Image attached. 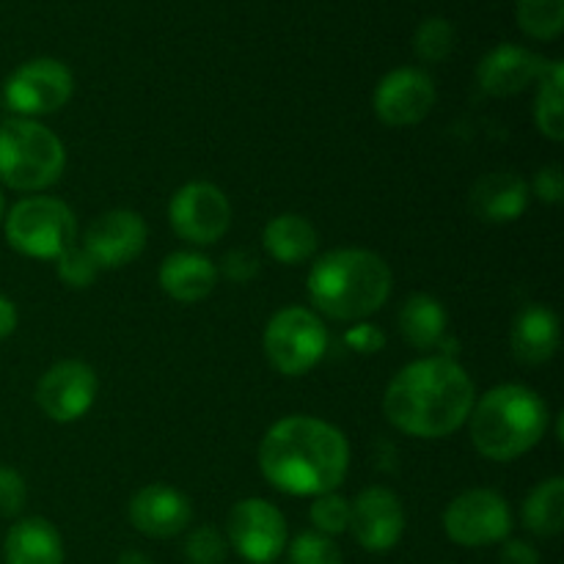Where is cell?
Masks as SVG:
<instances>
[{"instance_id":"obj_25","label":"cell","mask_w":564,"mask_h":564,"mask_svg":"<svg viewBox=\"0 0 564 564\" xmlns=\"http://www.w3.org/2000/svg\"><path fill=\"white\" fill-rule=\"evenodd\" d=\"M564 64L549 61L538 77V97H534V121L549 141L560 143L564 138Z\"/></svg>"},{"instance_id":"obj_21","label":"cell","mask_w":564,"mask_h":564,"mask_svg":"<svg viewBox=\"0 0 564 564\" xmlns=\"http://www.w3.org/2000/svg\"><path fill=\"white\" fill-rule=\"evenodd\" d=\"M6 564H64V540L47 518H22L3 543Z\"/></svg>"},{"instance_id":"obj_3","label":"cell","mask_w":564,"mask_h":564,"mask_svg":"<svg viewBox=\"0 0 564 564\" xmlns=\"http://www.w3.org/2000/svg\"><path fill=\"white\" fill-rule=\"evenodd\" d=\"M394 275L383 257L364 248L323 253L308 273V297L319 314L339 323H358L380 312L391 295Z\"/></svg>"},{"instance_id":"obj_27","label":"cell","mask_w":564,"mask_h":564,"mask_svg":"<svg viewBox=\"0 0 564 564\" xmlns=\"http://www.w3.org/2000/svg\"><path fill=\"white\" fill-rule=\"evenodd\" d=\"M413 50L424 64H441L455 50V25L444 17H430L413 33Z\"/></svg>"},{"instance_id":"obj_34","label":"cell","mask_w":564,"mask_h":564,"mask_svg":"<svg viewBox=\"0 0 564 564\" xmlns=\"http://www.w3.org/2000/svg\"><path fill=\"white\" fill-rule=\"evenodd\" d=\"M529 193L540 198L543 204H562L564 202V174L562 165H543V169L534 174L532 187Z\"/></svg>"},{"instance_id":"obj_39","label":"cell","mask_w":564,"mask_h":564,"mask_svg":"<svg viewBox=\"0 0 564 564\" xmlns=\"http://www.w3.org/2000/svg\"><path fill=\"white\" fill-rule=\"evenodd\" d=\"M3 213H6V198L3 193H0V220H3Z\"/></svg>"},{"instance_id":"obj_35","label":"cell","mask_w":564,"mask_h":564,"mask_svg":"<svg viewBox=\"0 0 564 564\" xmlns=\"http://www.w3.org/2000/svg\"><path fill=\"white\" fill-rule=\"evenodd\" d=\"M345 345L350 347L352 352H358V356H375L378 350H383L386 336L378 325L358 323L356 328H350L345 334Z\"/></svg>"},{"instance_id":"obj_11","label":"cell","mask_w":564,"mask_h":564,"mask_svg":"<svg viewBox=\"0 0 564 564\" xmlns=\"http://www.w3.org/2000/svg\"><path fill=\"white\" fill-rule=\"evenodd\" d=\"M226 540L246 562L270 564L286 549V521L270 501L242 499L231 507Z\"/></svg>"},{"instance_id":"obj_6","label":"cell","mask_w":564,"mask_h":564,"mask_svg":"<svg viewBox=\"0 0 564 564\" xmlns=\"http://www.w3.org/2000/svg\"><path fill=\"white\" fill-rule=\"evenodd\" d=\"M77 220L64 202L31 196L17 202L6 215V242L31 259H58L75 246Z\"/></svg>"},{"instance_id":"obj_28","label":"cell","mask_w":564,"mask_h":564,"mask_svg":"<svg viewBox=\"0 0 564 564\" xmlns=\"http://www.w3.org/2000/svg\"><path fill=\"white\" fill-rule=\"evenodd\" d=\"M308 518H312L314 529L325 538H334V534H341L350 529V501L345 496L323 494L314 499L312 510H308Z\"/></svg>"},{"instance_id":"obj_32","label":"cell","mask_w":564,"mask_h":564,"mask_svg":"<svg viewBox=\"0 0 564 564\" xmlns=\"http://www.w3.org/2000/svg\"><path fill=\"white\" fill-rule=\"evenodd\" d=\"M28 485L20 471L0 466V518H17L25 510Z\"/></svg>"},{"instance_id":"obj_4","label":"cell","mask_w":564,"mask_h":564,"mask_svg":"<svg viewBox=\"0 0 564 564\" xmlns=\"http://www.w3.org/2000/svg\"><path fill=\"white\" fill-rule=\"evenodd\" d=\"M549 405L521 383L490 389L468 413L471 444L494 463H510L532 452L549 433Z\"/></svg>"},{"instance_id":"obj_2","label":"cell","mask_w":564,"mask_h":564,"mask_svg":"<svg viewBox=\"0 0 564 564\" xmlns=\"http://www.w3.org/2000/svg\"><path fill=\"white\" fill-rule=\"evenodd\" d=\"M477 394L466 369L446 356L408 364L383 394V413L413 438H446L468 422Z\"/></svg>"},{"instance_id":"obj_9","label":"cell","mask_w":564,"mask_h":564,"mask_svg":"<svg viewBox=\"0 0 564 564\" xmlns=\"http://www.w3.org/2000/svg\"><path fill=\"white\" fill-rule=\"evenodd\" d=\"M75 91V77L69 66L55 58H33L17 66L3 86L6 105L20 119H36V116L55 113L64 108Z\"/></svg>"},{"instance_id":"obj_33","label":"cell","mask_w":564,"mask_h":564,"mask_svg":"<svg viewBox=\"0 0 564 564\" xmlns=\"http://www.w3.org/2000/svg\"><path fill=\"white\" fill-rule=\"evenodd\" d=\"M259 270H262L259 257L253 251H248V248H235V251H229L224 257V275L229 281H235V284H248V281L257 279Z\"/></svg>"},{"instance_id":"obj_5","label":"cell","mask_w":564,"mask_h":564,"mask_svg":"<svg viewBox=\"0 0 564 564\" xmlns=\"http://www.w3.org/2000/svg\"><path fill=\"white\" fill-rule=\"evenodd\" d=\"M66 149L61 138L36 119L0 124V182L14 191L36 193L64 174Z\"/></svg>"},{"instance_id":"obj_8","label":"cell","mask_w":564,"mask_h":564,"mask_svg":"<svg viewBox=\"0 0 564 564\" xmlns=\"http://www.w3.org/2000/svg\"><path fill=\"white\" fill-rule=\"evenodd\" d=\"M444 532L463 549H488L510 538L512 510L496 490L471 488L449 501L444 512Z\"/></svg>"},{"instance_id":"obj_23","label":"cell","mask_w":564,"mask_h":564,"mask_svg":"<svg viewBox=\"0 0 564 564\" xmlns=\"http://www.w3.org/2000/svg\"><path fill=\"white\" fill-rule=\"evenodd\" d=\"M397 323H400V334L408 345L416 347V350H433L444 341L449 314H446L444 303L419 292L402 303Z\"/></svg>"},{"instance_id":"obj_20","label":"cell","mask_w":564,"mask_h":564,"mask_svg":"<svg viewBox=\"0 0 564 564\" xmlns=\"http://www.w3.org/2000/svg\"><path fill=\"white\" fill-rule=\"evenodd\" d=\"M160 290L176 303H198L213 295L218 284V268L204 253L176 251L160 264Z\"/></svg>"},{"instance_id":"obj_37","label":"cell","mask_w":564,"mask_h":564,"mask_svg":"<svg viewBox=\"0 0 564 564\" xmlns=\"http://www.w3.org/2000/svg\"><path fill=\"white\" fill-rule=\"evenodd\" d=\"M17 323H20V314H17V306L6 295H0V339H9L17 330Z\"/></svg>"},{"instance_id":"obj_30","label":"cell","mask_w":564,"mask_h":564,"mask_svg":"<svg viewBox=\"0 0 564 564\" xmlns=\"http://www.w3.org/2000/svg\"><path fill=\"white\" fill-rule=\"evenodd\" d=\"M290 564H345L339 545L319 532H301L290 543Z\"/></svg>"},{"instance_id":"obj_16","label":"cell","mask_w":564,"mask_h":564,"mask_svg":"<svg viewBox=\"0 0 564 564\" xmlns=\"http://www.w3.org/2000/svg\"><path fill=\"white\" fill-rule=\"evenodd\" d=\"M127 516L135 532L165 540L185 532L193 518V507L191 499L171 485H147L130 499Z\"/></svg>"},{"instance_id":"obj_1","label":"cell","mask_w":564,"mask_h":564,"mask_svg":"<svg viewBox=\"0 0 564 564\" xmlns=\"http://www.w3.org/2000/svg\"><path fill=\"white\" fill-rule=\"evenodd\" d=\"M259 468L286 496L334 494L350 471V444L334 424L314 416H286L264 433Z\"/></svg>"},{"instance_id":"obj_36","label":"cell","mask_w":564,"mask_h":564,"mask_svg":"<svg viewBox=\"0 0 564 564\" xmlns=\"http://www.w3.org/2000/svg\"><path fill=\"white\" fill-rule=\"evenodd\" d=\"M501 564H540V554L527 540H507L501 549Z\"/></svg>"},{"instance_id":"obj_26","label":"cell","mask_w":564,"mask_h":564,"mask_svg":"<svg viewBox=\"0 0 564 564\" xmlns=\"http://www.w3.org/2000/svg\"><path fill=\"white\" fill-rule=\"evenodd\" d=\"M516 20L527 36L554 42L564 28V0H518Z\"/></svg>"},{"instance_id":"obj_24","label":"cell","mask_w":564,"mask_h":564,"mask_svg":"<svg viewBox=\"0 0 564 564\" xmlns=\"http://www.w3.org/2000/svg\"><path fill=\"white\" fill-rule=\"evenodd\" d=\"M523 523L538 538H556L564 529V479L540 482L523 501Z\"/></svg>"},{"instance_id":"obj_22","label":"cell","mask_w":564,"mask_h":564,"mask_svg":"<svg viewBox=\"0 0 564 564\" xmlns=\"http://www.w3.org/2000/svg\"><path fill=\"white\" fill-rule=\"evenodd\" d=\"M262 246L275 262L281 264H303L317 253L319 237L317 229L312 226V220H306L303 215L284 213L270 218V224L262 231Z\"/></svg>"},{"instance_id":"obj_17","label":"cell","mask_w":564,"mask_h":564,"mask_svg":"<svg viewBox=\"0 0 564 564\" xmlns=\"http://www.w3.org/2000/svg\"><path fill=\"white\" fill-rule=\"evenodd\" d=\"M549 61L518 44H499L477 66V83L488 97H516L538 83Z\"/></svg>"},{"instance_id":"obj_7","label":"cell","mask_w":564,"mask_h":564,"mask_svg":"<svg viewBox=\"0 0 564 564\" xmlns=\"http://www.w3.org/2000/svg\"><path fill=\"white\" fill-rule=\"evenodd\" d=\"M328 350L323 319L303 306H286L270 317L264 328V356L284 378L308 375Z\"/></svg>"},{"instance_id":"obj_13","label":"cell","mask_w":564,"mask_h":564,"mask_svg":"<svg viewBox=\"0 0 564 564\" xmlns=\"http://www.w3.org/2000/svg\"><path fill=\"white\" fill-rule=\"evenodd\" d=\"M433 77L413 66H400L389 72L375 88V113L386 127H413L430 116L435 105Z\"/></svg>"},{"instance_id":"obj_18","label":"cell","mask_w":564,"mask_h":564,"mask_svg":"<svg viewBox=\"0 0 564 564\" xmlns=\"http://www.w3.org/2000/svg\"><path fill=\"white\" fill-rule=\"evenodd\" d=\"M529 185L512 171H490L471 187V213L485 224H512L529 207Z\"/></svg>"},{"instance_id":"obj_38","label":"cell","mask_w":564,"mask_h":564,"mask_svg":"<svg viewBox=\"0 0 564 564\" xmlns=\"http://www.w3.org/2000/svg\"><path fill=\"white\" fill-rule=\"evenodd\" d=\"M116 564H152V560L143 554H138V551H124V554L116 560Z\"/></svg>"},{"instance_id":"obj_10","label":"cell","mask_w":564,"mask_h":564,"mask_svg":"<svg viewBox=\"0 0 564 564\" xmlns=\"http://www.w3.org/2000/svg\"><path fill=\"white\" fill-rule=\"evenodd\" d=\"M169 220L176 237L191 246H213L229 231L231 204L213 182H187L171 196Z\"/></svg>"},{"instance_id":"obj_12","label":"cell","mask_w":564,"mask_h":564,"mask_svg":"<svg viewBox=\"0 0 564 564\" xmlns=\"http://www.w3.org/2000/svg\"><path fill=\"white\" fill-rule=\"evenodd\" d=\"M99 380L88 364L58 361L36 383V405L50 422L72 424L91 411Z\"/></svg>"},{"instance_id":"obj_19","label":"cell","mask_w":564,"mask_h":564,"mask_svg":"<svg viewBox=\"0 0 564 564\" xmlns=\"http://www.w3.org/2000/svg\"><path fill=\"white\" fill-rule=\"evenodd\" d=\"M560 317L549 306L529 303L512 319V356L521 364H527V367H540V364L551 361L556 356V350H560Z\"/></svg>"},{"instance_id":"obj_14","label":"cell","mask_w":564,"mask_h":564,"mask_svg":"<svg viewBox=\"0 0 564 564\" xmlns=\"http://www.w3.org/2000/svg\"><path fill=\"white\" fill-rule=\"evenodd\" d=\"M350 532L361 549L372 554H386L405 534V510L394 490L383 485L361 490L350 501Z\"/></svg>"},{"instance_id":"obj_29","label":"cell","mask_w":564,"mask_h":564,"mask_svg":"<svg viewBox=\"0 0 564 564\" xmlns=\"http://www.w3.org/2000/svg\"><path fill=\"white\" fill-rule=\"evenodd\" d=\"M55 270L58 279L64 281L69 290H88L97 281L99 264L94 262L91 253L83 246H69L58 259H55Z\"/></svg>"},{"instance_id":"obj_15","label":"cell","mask_w":564,"mask_h":564,"mask_svg":"<svg viewBox=\"0 0 564 564\" xmlns=\"http://www.w3.org/2000/svg\"><path fill=\"white\" fill-rule=\"evenodd\" d=\"M147 224L132 209H110L91 220L83 235V248L91 253L99 270H116L135 262L147 248Z\"/></svg>"},{"instance_id":"obj_31","label":"cell","mask_w":564,"mask_h":564,"mask_svg":"<svg viewBox=\"0 0 564 564\" xmlns=\"http://www.w3.org/2000/svg\"><path fill=\"white\" fill-rule=\"evenodd\" d=\"M185 556L191 564H226L229 540L215 527H198L187 534Z\"/></svg>"}]
</instances>
